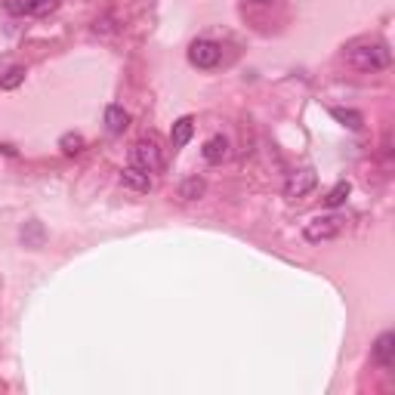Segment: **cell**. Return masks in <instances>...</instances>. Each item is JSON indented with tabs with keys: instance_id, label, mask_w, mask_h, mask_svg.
Segmentation results:
<instances>
[{
	"instance_id": "9a60e30c",
	"label": "cell",
	"mask_w": 395,
	"mask_h": 395,
	"mask_svg": "<svg viewBox=\"0 0 395 395\" xmlns=\"http://www.w3.org/2000/svg\"><path fill=\"white\" fill-rule=\"evenodd\" d=\"M83 145H87V143H83L81 133H65V136L59 139V148H62L65 155H81Z\"/></svg>"
},
{
	"instance_id": "8992f818",
	"label": "cell",
	"mask_w": 395,
	"mask_h": 395,
	"mask_svg": "<svg viewBox=\"0 0 395 395\" xmlns=\"http://www.w3.org/2000/svg\"><path fill=\"white\" fill-rule=\"evenodd\" d=\"M374 361H377L380 368H392L395 364V334L392 331L377 337V343H374Z\"/></svg>"
},
{
	"instance_id": "52a82bcc",
	"label": "cell",
	"mask_w": 395,
	"mask_h": 395,
	"mask_svg": "<svg viewBox=\"0 0 395 395\" xmlns=\"http://www.w3.org/2000/svg\"><path fill=\"white\" fill-rule=\"evenodd\" d=\"M204 161L207 164H222L225 158H229V139H225L222 133H216V136H210L204 143Z\"/></svg>"
},
{
	"instance_id": "30bf717a",
	"label": "cell",
	"mask_w": 395,
	"mask_h": 395,
	"mask_svg": "<svg viewBox=\"0 0 395 395\" xmlns=\"http://www.w3.org/2000/svg\"><path fill=\"white\" fill-rule=\"evenodd\" d=\"M192 133H195V118H180L173 124V130H170V143H173V148H183V145H189V139H192Z\"/></svg>"
},
{
	"instance_id": "4fadbf2b",
	"label": "cell",
	"mask_w": 395,
	"mask_h": 395,
	"mask_svg": "<svg viewBox=\"0 0 395 395\" xmlns=\"http://www.w3.org/2000/svg\"><path fill=\"white\" fill-rule=\"evenodd\" d=\"M25 68H22V65H13V68H6L4 74H0V87H4V90H16L19 87V83H22L25 81Z\"/></svg>"
},
{
	"instance_id": "9c48e42d",
	"label": "cell",
	"mask_w": 395,
	"mask_h": 395,
	"mask_svg": "<svg viewBox=\"0 0 395 395\" xmlns=\"http://www.w3.org/2000/svg\"><path fill=\"white\" fill-rule=\"evenodd\" d=\"M130 127V115L120 106H108L106 108V130L111 136H118V133H124V130Z\"/></svg>"
},
{
	"instance_id": "7a4b0ae2",
	"label": "cell",
	"mask_w": 395,
	"mask_h": 395,
	"mask_svg": "<svg viewBox=\"0 0 395 395\" xmlns=\"http://www.w3.org/2000/svg\"><path fill=\"white\" fill-rule=\"evenodd\" d=\"M346 225H349V220L340 213H327V216H315L312 222H306V241L309 244H322V241H334L340 238V235L346 232Z\"/></svg>"
},
{
	"instance_id": "ba28073f",
	"label": "cell",
	"mask_w": 395,
	"mask_h": 395,
	"mask_svg": "<svg viewBox=\"0 0 395 395\" xmlns=\"http://www.w3.org/2000/svg\"><path fill=\"white\" fill-rule=\"evenodd\" d=\"M120 183L127 185V189L133 192H152V176L145 170H139V167H127V170H120Z\"/></svg>"
},
{
	"instance_id": "e0dca14e",
	"label": "cell",
	"mask_w": 395,
	"mask_h": 395,
	"mask_svg": "<svg viewBox=\"0 0 395 395\" xmlns=\"http://www.w3.org/2000/svg\"><path fill=\"white\" fill-rule=\"evenodd\" d=\"M28 6H31V0H6V9H9L13 16H25Z\"/></svg>"
},
{
	"instance_id": "ac0fdd59",
	"label": "cell",
	"mask_w": 395,
	"mask_h": 395,
	"mask_svg": "<svg viewBox=\"0 0 395 395\" xmlns=\"http://www.w3.org/2000/svg\"><path fill=\"white\" fill-rule=\"evenodd\" d=\"M247 4H257V6H272V4H278V0H247Z\"/></svg>"
},
{
	"instance_id": "8fae6325",
	"label": "cell",
	"mask_w": 395,
	"mask_h": 395,
	"mask_svg": "<svg viewBox=\"0 0 395 395\" xmlns=\"http://www.w3.org/2000/svg\"><path fill=\"white\" fill-rule=\"evenodd\" d=\"M331 115L340 120L343 127H349V130H361L364 127V115H361V111H355V108H340V106H337V108H331Z\"/></svg>"
},
{
	"instance_id": "2e32d148",
	"label": "cell",
	"mask_w": 395,
	"mask_h": 395,
	"mask_svg": "<svg viewBox=\"0 0 395 395\" xmlns=\"http://www.w3.org/2000/svg\"><path fill=\"white\" fill-rule=\"evenodd\" d=\"M59 4H62V0H31V6H28V13H31V16H37V19H43V16L56 13V9H59Z\"/></svg>"
},
{
	"instance_id": "277c9868",
	"label": "cell",
	"mask_w": 395,
	"mask_h": 395,
	"mask_svg": "<svg viewBox=\"0 0 395 395\" xmlns=\"http://www.w3.org/2000/svg\"><path fill=\"white\" fill-rule=\"evenodd\" d=\"M222 59V50H220V43H213V41H207V37H201V41H195L189 46V62L195 65V68H216Z\"/></svg>"
},
{
	"instance_id": "5b68a950",
	"label": "cell",
	"mask_w": 395,
	"mask_h": 395,
	"mask_svg": "<svg viewBox=\"0 0 395 395\" xmlns=\"http://www.w3.org/2000/svg\"><path fill=\"white\" fill-rule=\"evenodd\" d=\"M315 183H318V173L312 170V167H303V170H294L287 176V183H284V198L287 201H297V198H306L309 192L315 189Z\"/></svg>"
},
{
	"instance_id": "6da1fadb",
	"label": "cell",
	"mask_w": 395,
	"mask_h": 395,
	"mask_svg": "<svg viewBox=\"0 0 395 395\" xmlns=\"http://www.w3.org/2000/svg\"><path fill=\"white\" fill-rule=\"evenodd\" d=\"M346 65H352L355 71H383L392 65V50L383 37H355L352 43H346L343 53Z\"/></svg>"
},
{
	"instance_id": "7c38bea8",
	"label": "cell",
	"mask_w": 395,
	"mask_h": 395,
	"mask_svg": "<svg viewBox=\"0 0 395 395\" xmlns=\"http://www.w3.org/2000/svg\"><path fill=\"white\" fill-rule=\"evenodd\" d=\"M204 192H207V183L201 180V176H189V180L180 185V198H183V201H198Z\"/></svg>"
},
{
	"instance_id": "3957f363",
	"label": "cell",
	"mask_w": 395,
	"mask_h": 395,
	"mask_svg": "<svg viewBox=\"0 0 395 395\" xmlns=\"http://www.w3.org/2000/svg\"><path fill=\"white\" fill-rule=\"evenodd\" d=\"M130 161H133V167H139V170L155 173L164 167V155H161V148H158L155 139H139V143L130 148Z\"/></svg>"
},
{
	"instance_id": "5bb4252c",
	"label": "cell",
	"mask_w": 395,
	"mask_h": 395,
	"mask_svg": "<svg viewBox=\"0 0 395 395\" xmlns=\"http://www.w3.org/2000/svg\"><path fill=\"white\" fill-rule=\"evenodd\" d=\"M349 192H352L349 180H340V183H337L334 189H331V192H327V198H324V201H327V207H340V204L346 201V198H349Z\"/></svg>"
}]
</instances>
